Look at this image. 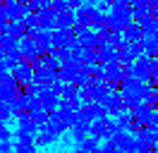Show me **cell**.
<instances>
[{"label": "cell", "mask_w": 158, "mask_h": 153, "mask_svg": "<svg viewBox=\"0 0 158 153\" xmlns=\"http://www.w3.org/2000/svg\"><path fill=\"white\" fill-rule=\"evenodd\" d=\"M19 48H22V55H24V60H27V62H31V65H36V60H39V57H43L39 43H36V38L29 36V34H27V36L19 41Z\"/></svg>", "instance_id": "1"}, {"label": "cell", "mask_w": 158, "mask_h": 153, "mask_svg": "<svg viewBox=\"0 0 158 153\" xmlns=\"http://www.w3.org/2000/svg\"><path fill=\"white\" fill-rule=\"evenodd\" d=\"M134 117H137V122L141 124V127H156L158 124V113H156V108L153 105H148V103H141L134 110Z\"/></svg>", "instance_id": "2"}, {"label": "cell", "mask_w": 158, "mask_h": 153, "mask_svg": "<svg viewBox=\"0 0 158 153\" xmlns=\"http://www.w3.org/2000/svg\"><path fill=\"white\" fill-rule=\"evenodd\" d=\"M12 74L17 76V81H19L22 86H29V84H34L36 81V69H34V65L31 62H22V65H17L15 69H12Z\"/></svg>", "instance_id": "3"}, {"label": "cell", "mask_w": 158, "mask_h": 153, "mask_svg": "<svg viewBox=\"0 0 158 153\" xmlns=\"http://www.w3.org/2000/svg\"><path fill=\"white\" fill-rule=\"evenodd\" d=\"M115 146H118V153H137V146H139V136L132 132H122L115 139Z\"/></svg>", "instance_id": "4"}, {"label": "cell", "mask_w": 158, "mask_h": 153, "mask_svg": "<svg viewBox=\"0 0 158 153\" xmlns=\"http://www.w3.org/2000/svg\"><path fill=\"white\" fill-rule=\"evenodd\" d=\"M15 120H17V129H19V132H27V134H31V136H39L41 134L39 124H36V120L31 117L29 110H27V113H19Z\"/></svg>", "instance_id": "5"}, {"label": "cell", "mask_w": 158, "mask_h": 153, "mask_svg": "<svg viewBox=\"0 0 158 153\" xmlns=\"http://www.w3.org/2000/svg\"><path fill=\"white\" fill-rule=\"evenodd\" d=\"M98 62H101V65H115V62H122V50L110 43V46H106L103 50H98Z\"/></svg>", "instance_id": "6"}, {"label": "cell", "mask_w": 158, "mask_h": 153, "mask_svg": "<svg viewBox=\"0 0 158 153\" xmlns=\"http://www.w3.org/2000/svg\"><path fill=\"white\" fill-rule=\"evenodd\" d=\"M127 76V67L122 62H115V65H106V79L113 81V84H122V79Z\"/></svg>", "instance_id": "7"}, {"label": "cell", "mask_w": 158, "mask_h": 153, "mask_svg": "<svg viewBox=\"0 0 158 153\" xmlns=\"http://www.w3.org/2000/svg\"><path fill=\"white\" fill-rule=\"evenodd\" d=\"M48 129H50L53 134H58V136H65V134H67L72 127H69V124L65 122V120H62L58 113H50V117H48Z\"/></svg>", "instance_id": "8"}, {"label": "cell", "mask_w": 158, "mask_h": 153, "mask_svg": "<svg viewBox=\"0 0 158 153\" xmlns=\"http://www.w3.org/2000/svg\"><path fill=\"white\" fill-rule=\"evenodd\" d=\"M24 62V55L22 53H2V57H0V69H7V72H12L17 65H22Z\"/></svg>", "instance_id": "9"}, {"label": "cell", "mask_w": 158, "mask_h": 153, "mask_svg": "<svg viewBox=\"0 0 158 153\" xmlns=\"http://www.w3.org/2000/svg\"><path fill=\"white\" fill-rule=\"evenodd\" d=\"M2 27V34H10V36H15L17 41H22V38L27 36V27L22 24V22H12V24H0Z\"/></svg>", "instance_id": "10"}, {"label": "cell", "mask_w": 158, "mask_h": 153, "mask_svg": "<svg viewBox=\"0 0 158 153\" xmlns=\"http://www.w3.org/2000/svg\"><path fill=\"white\" fill-rule=\"evenodd\" d=\"M0 48H2V53H22L19 41L15 36H10V34H2L0 36Z\"/></svg>", "instance_id": "11"}, {"label": "cell", "mask_w": 158, "mask_h": 153, "mask_svg": "<svg viewBox=\"0 0 158 153\" xmlns=\"http://www.w3.org/2000/svg\"><path fill=\"white\" fill-rule=\"evenodd\" d=\"M141 46H144V53L148 57H158V38L153 34H146V36L141 38Z\"/></svg>", "instance_id": "12"}, {"label": "cell", "mask_w": 158, "mask_h": 153, "mask_svg": "<svg viewBox=\"0 0 158 153\" xmlns=\"http://www.w3.org/2000/svg\"><path fill=\"white\" fill-rule=\"evenodd\" d=\"M58 115L69 124V127H74V124H77V110H74V108H72L69 103H62V105H60Z\"/></svg>", "instance_id": "13"}, {"label": "cell", "mask_w": 158, "mask_h": 153, "mask_svg": "<svg viewBox=\"0 0 158 153\" xmlns=\"http://www.w3.org/2000/svg\"><path fill=\"white\" fill-rule=\"evenodd\" d=\"M139 139H141L144 143H148L151 148H158V132H156V127H144L141 134H139Z\"/></svg>", "instance_id": "14"}, {"label": "cell", "mask_w": 158, "mask_h": 153, "mask_svg": "<svg viewBox=\"0 0 158 153\" xmlns=\"http://www.w3.org/2000/svg\"><path fill=\"white\" fill-rule=\"evenodd\" d=\"M79 96V89L72 81H67V84H62V89H60V98H62V103H69V101H74Z\"/></svg>", "instance_id": "15"}, {"label": "cell", "mask_w": 158, "mask_h": 153, "mask_svg": "<svg viewBox=\"0 0 158 153\" xmlns=\"http://www.w3.org/2000/svg\"><path fill=\"white\" fill-rule=\"evenodd\" d=\"M10 12H12V22H24V17L29 14V7L24 2H15V5H10Z\"/></svg>", "instance_id": "16"}, {"label": "cell", "mask_w": 158, "mask_h": 153, "mask_svg": "<svg viewBox=\"0 0 158 153\" xmlns=\"http://www.w3.org/2000/svg\"><path fill=\"white\" fill-rule=\"evenodd\" d=\"M125 36L129 38V43H141V38L146 36V34H144V29H141L137 22H134V24H132V27L125 31Z\"/></svg>", "instance_id": "17"}, {"label": "cell", "mask_w": 158, "mask_h": 153, "mask_svg": "<svg viewBox=\"0 0 158 153\" xmlns=\"http://www.w3.org/2000/svg\"><path fill=\"white\" fill-rule=\"evenodd\" d=\"M108 120H110V117H108ZM108 120H94V124H91V136L103 139L106 132H108Z\"/></svg>", "instance_id": "18"}, {"label": "cell", "mask_w": 158, "mask_h": 153, "mask_svg": "<svg viewBox=\"0 0 158 153\" xmlns=\"http://www.w3.org/2000/svg\"><path fill=\"white\" fill-rule=\"evenodd\" d=\"M79 146H81V148H84L86 153H98V151H101V146H103V141H101L98 136H89L86 141L79 143Z\"/></svg>", "instance_id": "19"}, {"label": "cell", "mask_w": 158, "mask_h": 153, "mask_svg": "<svg viewBox=\"0 0 158 153\" xmlns=\"http://www.w3.org/2000/svg\"><path fill=\"white\" fill-rule=\"evenodd\" d=\"M58 139H60L58 134H53L50 129H43V132L36 136V143H39V146H50V143H55Z\"/></svg>", "instance_id": "20"}, {"label": "cell", "mask_w": 158, "mask_h": 153, "mask_svg": "<svg viewBox=\"0 0 158 153\" xmlns=\"http://www.w3.org/2000/svg\"><path fill=\"white\" fill-rule=\"evenodd\" d=\"M94 120H96V117H94V113H91L89 108H81V110L77 113V122H79V124H89V127H91V124H94Z\"/></svg>", "instance_id": "21"}, {"label": "cell", "mask_w": 158, "mask_h": 153, "mask_svg": "<svg viewBox=\"0 0 158 153\" xmlns=\"http://www.w3.org/2000/svg\"><path fill=\"white\" fill-rule=\"evenodd\" d=\"M0 81H2V86H22L17 81V76L12 72H7V69H0Z\"/></svg>", "instance_id": "22"}, {"label": "cell", "mask_w": 158, "mask_h": 153, "mask_svg": "<svg viewBox=\"0 0 158 153\" xmlns=\"http://www.w3.org/2000/svg\"><path fill=\"white\" fill-rule=\"evenodd\" d=\"M0 117H2V124H7V122L12 120V117H17V115H15V110H12V105H10V103H2Z\"/></svg>", "instance_id": "23"}, {"label": "cell", "mask_w": 158, "mask_h": 153, "mask_svg": "<svg viewBox=\"0 0 158 153\" xmlns=\"http://www.w3.org/2000/svg\"><path fill=\"white\" fill-rule=\"evenodd\" d=\"M98 153H118V146H115V141H103Z\"/></svg>", "instance_id": "24"}, {"label": "cell", "mask_w": 158, "mask_h": 153, "mask_svg": "<svg viewBox=\"0 0 158 153\" xmlns=\"http://www.w3.org/2000/svg\"><path fill=\"white\" fill-rule=\"evenodd\" d=\"M12 136H15V132H12L7 124H2V129H0V139H2V141H12Z\"/></svg>", "instance_id": "25"}, {"label": "cell", "mask_w": 158, "mask_h": 153, "mask_svg": "<svg viewBox=\"0 0 158 153\" xmlns=\"http://www.w3.org/2000/svg\"><path fill=\"white\" fill-rule=\"evenodd\" d=\"M84 2H89V0H69V5H72L74 10H79L81 5H84Z\"/></svg>", "instance_id": "26"}, {"label": "cell", "mask_w": 158, "mask_h": 153, "mask_svg": "<svg viewBox=\"0 0 158 153\" xmlns=\"http://www.w3.org/2000/svg\"><path fill=\"white\" fill-rule=\"evenodd\" d=\"M72 153H86V151H84L81 146H74V148H72Z\"/></svg>", "instance_id": "27"}, {"label": "cell", "mask_w": 158, "mask_h": 153, "mask_svg": "<svg viewBox=\"0 0 158 153\" xmlns=\"http://www.w3.org/2000/svg\"><path fill=\"white\" fill-rule=\"evenodd\" d=\"M15 2H19V0H2V5H15Z\"/></svg>", "instance_id": "28"}, {"label": "cell", "mask_w": 158, "mask_h": 153, "mask_svg": "<svg viewBox=\"0 0 158 153\" xmlns=\"http://www.w3.org/2000/svg\"><path fill=\"white\" fill-rule=\"evenodd\" d=\"M156 96H158V84H156Z\"/></svg>", "instance_id": "29"}, {"label": "cell", "mask_w": 158, "mask_h": 153, "mask_svg": "<svg viewBox=\"0 0 158 153\" xmlns=\"http://www.w3.org/2000/svg\"><path fill=\"white\" fill-rule=\"evenodd\" d=\"M156 113H158V105H156Z\"/></svg>", "instance_id": "30"}, {"label": "cell", "mask_w": 158, "mask_h": 153, "mask_svg": "<svg viewBox=\"0 0 158 153\" xmlns=\"http://www.w3.org/2000/svg\"><path fill=\"white\" fill-rule=\"evenodd\" d=\"M153 153H158V148H156V151H153Z\"/></svg>", "instance_id": "31"}]
</instances>
